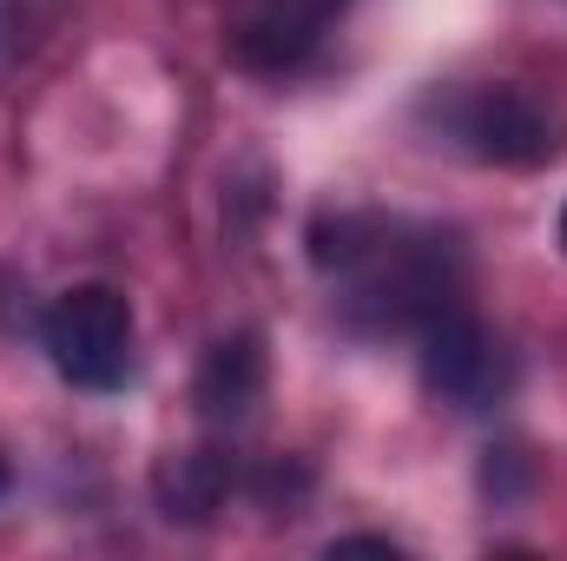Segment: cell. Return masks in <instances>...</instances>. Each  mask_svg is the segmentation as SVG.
Masks as SVG:
<instances>
[{
    "instance_id": "obj_6",
    "label": "cell",
    "mask_w": 567,
    "mask_h": 561,
    "mask_svg": "<svg viewBox=\"0 0 567 561\" xmlns=\"http://www.w3.org/2000/svg\"><path fill=\"white\" fill-rule=\"evenodd\" d=\"M245 489V469L225 442H198V449H172L158 456L152 469V502L165 522H185V529H205L218 522V509Z\"/></svg>"
},
{
    "instance_id": "obj_11",
    "label": "cell",
    "mask_w": 567,
    "mask_h": 561,
    "mask_svg": "<svg viewBox=\"0 0 567 561\" xmlns=\"http://www.w3.org/2000/svg\"><path fill=\"white\" fill-rule=\"evenodd\" d=\"M330 555H403V542H390V536H337Z\"/></svg>"
},
{
    "instance_id": "obj_3",
    "label": "cell",
    "mask_w": 567,
    "mask_h": 561,
    "mask_svg": "<svg viewBox=\"0 0 567 561\" xmlns=\"http://www.w3.org/2000/svg\"><path fill=\"white\" fill-rule=\"evenodd\" d=\"M416 370H423V390L455 410V417H488L515 397V350L468 310V304H449L435 310L423 330H416Z\"/></svg>"
},
{
    "instance_id": "obj_5",
    "label": "cell",
    "mask_w": 567,
    "mask_h": 561,
    "mask_svg": "<svg viewBox=\"0 0 567 561\" xmlns=\"http://www.w3.org/2000/svg\"><path fill=\"white\" fill-rule=\"evenodd\" d=\"M350 0H225V60L245 73L303 67Z\"/></svg>"
},
{
    "instance_id": "obj_9",
    "label": "cell",
    "mask_w": 567,
    "mask_h": 561,
    "mask_svg": "<svg viewBox=\"0 0 567 561\" xmlns=\"http://www.w3.org/2000/svg\"><path fill=\"white\" fill-rule=\"evenodd\" d=\"M528 489H535V456H528L522 442L488 449V462H482V496H488V502H522Z\"/></svg>"
},
{
    "instance_id": "obj_2",
    "label": "cell",
    "mask_w": 567,
    "mask_h": 561,
    "mask_svg": "<svg viewBox=\"0 0 567 561\" xmlns=\"http://www.w3.org/2000/svg\"><path fill=\"white\" fill-rule=\"evenodd\" d=\"M423 120L435 140L455 145L475 165H548L567 140V120L515 80H482V86H435L423 100Z\"/></svg>"
},
{
    "instance_id": "obj_12",
    "label": "cell",
    "mask_w": 567,
    "mask_h": 561,
    "mask_svg": "<svg viewBox=\"0 0 567 561\" xmlns=\"http://www.w3.org/2000/svg\"><path fill=\"white\" fill-rule=\"evenodd\" d=\"M555 238H561V252H567V205H561V218H555Z\"/></svg>"
},
{
    "instance_id": "obj_10",
    "label": "cell",
    "mask_w": 567,
    "mask_h": 561,
    "mask_svg": "<svg viewBox=\"0 0 567 561\" xmlns=\"http://www.w3.org/2000/svg\"><path fill=\"white\" fill-rule=\"evenodd\" d=\"M33 40H27V7H13V0H0V73L27 53Z\"/></svg>"
},
{
    "instance_id": "obj_1",
    "label": "cell",
    "mask_w": 567,
    "mask_h": 561,
    "mask_svg": "<svg viewBox=\"0 0 567 561\" xmlns=\"http://www.w3.org/2000/svg\"><path fill=\"white\" fill-rule=\"evenodd\" d=\"M310 265L330 284L343 330L357 337H416L435 310L462 304L468 252L455 232L396 212H317Z\"/></svg>"
},
{
    "instance_id": "obj_4",
    "label": "cell",
    "mask_w": 567,
    "mask_h": 561,
    "mask_svg": "<svg viewBox=\"0 0 567 561\" xmlns=\"http://www.w3.org/2000/svg\"><path fill=\"white\" fill-rule=\"evenodd\" d=\"M40 344L73 390H120L133 377V304L113 284H73L47 304Z\"/></svg>"
},
{
    "instance_id": "obj_8",
    "label": "cell",
    "mask_w": 567,
    "mask_h": 561,
    "mask_svg": "<svg viewBox=\"0 0 567 561\" xmlns=\"http://www.w3.org/2000/svg\"><path fill=\"white\" fill-rule=\"evenodd\" d=\"M251 502L265 509V516H303V496H310V462L303 456H271L251 482Z\"/></svg>"
},
{
    "instance_id": "obj_7",
    "label": "cell",
    "mask_w": 567,
    "mask_h": 561,
    "mask_svg": "<svg viewBox=\"0 0 567 561\" xmlns=\"http://www.w3.org/2000/svg\"><path fill=\"white\" fill-rule=\"evenodd\" d=\"M265 384H271V357H265V337L258 330H231L205 350L198 364V384H192V404L212 429H238V422L258 417L265 404Z\"/></svg>"
},
{
    "instance_id": "obj_13",
    "label": "cell",
    "mask_w": 567,
    "mask_h": 561,
    "mask_svg": "<svg viewBox=\"0 0 567 561\" xmlns=\"http://www.w3.org/2000/svg\"><path fill=\"white\" fill-rule=\"evenodd\" d=\"M7 489H13V476H7V456H0V496H7Z\"/></svg>"
}]
</instances>
